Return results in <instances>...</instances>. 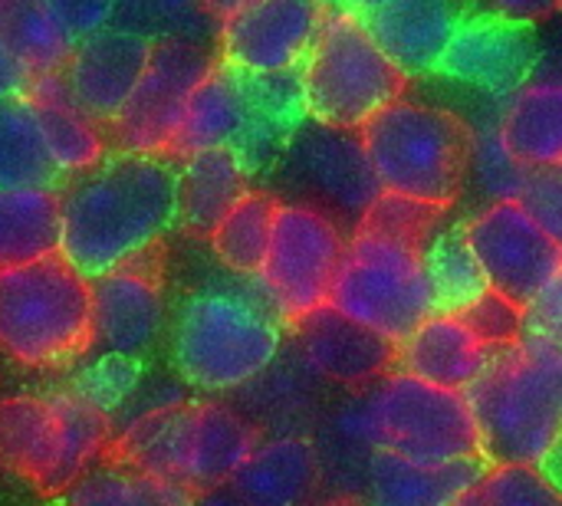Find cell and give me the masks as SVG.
Here are the masks:
<instances>
[{
  "label": "cell",
  "instance_id": "cell-45",
  "mask_svg": "<svg viewBox=\"0 0 562 506\" xmlns=\"http://www.w3.org/2000/svg\"><path fill=\"white\" fill-rule=\"evenodd\" d=\"M194 506H247L227 484L224 487H214V491H204L194 497Z\"/></svg>",
  "mask_w": 562,
  "mask_h": 506
},
{
  "label": "cell",
  "instance_id": "cell-23",
  "mask_svg": "<svg viewBox=\"0 0 562 506\" xmlns=\"http://www.w3.org/2000/svg\"><path fill=\"white\" fill-rule=\"evenodd\" d=\"M484 468L487 458L425 464L389 451H369L356 497L366 506H454Z\"/></svg>",
  "mask_w": 562,
  "mask_h": 506
},
{
  "label": "cell",
  "instance_id": "cell-20",
  "mask_svg": "<svg viewBox=\"0 0 562 506\" xmlns=\"http://www.w3.org/2000/svg\"><path fill=\"white\" fill-rule=\"evenodd\" d=\"M296 356L326 385L349 392L366 389L395 369V342L362 329L333 306H323L296 323Z\"/></svg>",
  "mask_w": 562,
  "mask_h": 506
},
{
  "label": "cell",
  "instance_id": "cell-26",
  "mask_svg": "<svg viewBox=\"0 0 562 506\" xmlns=\"http://www.w3.org/2000/svg\"><path fill=\"white\" fill-rule=\"evenodd\" d=\"M59 234L56 188H0V270L59 254Z\"/></svg>",
  "mask_w": 562,
  "mask_h": 506
},
{
  "label": "cell",
  "instance_id": "cell-18",
  "mask_svg": "<svg viewBox=\"0 0 562 506\" xmlns=\"http://www.w3.org/2000/svg\"><path fill=\"white\" fill-rule=\"evenodd\" d=\"M155 43L125 30L105 26L76 43L66 69L59 72L69 95L102 125H112L142 82Z\"/></svg>",
  "mask_w": 562,
  "mask_h": 506
},
{
  "label": "cell",
  "instance_id": "cell-25",
  "mask_svg": "<svg viewBox=\"0 0 562 506\" xmlns=\"http://www.w3.org/2000/svg\"><path fill=\"white\" fill-rule=\"evenodd\" d=\"M30 99L36 102L46 145L59 178H79L112 155L109 125L92 119L66 89L63 76H36L30 82Z\"/></svg>",
  "mask_w": 562,
  "mask_h": 506
},
{
  "label": "cell",
  "instance_id": "cell-28",
  "mask_svg": "<svg viewBox=\"0 0 562 506\" xmlns=\"http://www.w3.org/2000/svg\"><path fill=\"white\" fill-rule=\"evenodd\" d=\"M501 128L530 168L562 165V79L527 82L501 109Z\"/></svg>",
  "mask_w": 562,
  "mask_h": 506
},
{
  "label": "cell",
  "instance_id": "cell-44",
  "mask_svg": "<svg viewBox=\"0 0 562 506\" xmlns=\"http://www.w3.org/2000/svg\"><path fill=\"white\" fill-rule=\"evenodd\" d=\"M33 72L23 66V59L0 40V99H13L30 92Z\"/></svg>",
  "mask_w": 562,
  "mask_h": 506
},
{
  "label": "cell",
  "instance_id": "cell-36",
  "mask_svg": "<svg viewBox=\"0 0 562 506\" xmlns=\"http://www.w3.org/2000/svg\"><path fill=\"white\" fill-rule=\"evenodd\" d=\"M454 506H562V487L540 464H487Z\"/></svg>",
  "mask_w": 562,
  "mask_h": 506
},
{
  "label": "cell",
  "instance_id": "cell-24",
  "mask_svg": "<svg viewBox=\"0 0 562 506\" xmlns=\"http://www.w3.org/2000/svg\"><path fill=\"white\" fill-rule=\"evenodd\" d=\"M250 168L237 148H204L178 158V227L211 237L231 207L250 191Z\"/></svg>",
  "mask_w": 562,
  "mask_h": 506
},
{
  "label": "cell",
  "instance_id": "cell-19",
  "mask_svg": "<svg viewBox=\"0 0 562 506\" xmlns=\"http://www.w3.org/2000/svg\"><path fill=\"white\" fill-rule=\"evenodd\" d=\"M477 10V0H389L359 13L389 59L408 76L438 72L458 26Z\"/></svg>",
  "mask_w": 562,
  "mask_h": 506
},
{
  "label": "cell",
  "instance_id": "cell-9",
  "mask_svg": "<svg viewBox=\"0 0 562 506\" xmlns=\"http://www.w3.org/2000/svg\"><path fill=\"white\" fill-rule=\"evenodd\" d=\"M329 306L398 346L438 313L425 267V244L356 224L333 280Z\"/></svg>",
  "mask_w": 562,
  "mask_h": 506
},
{
  "label": "cell",
  "instance_id": "cell-40",
  "mask_svg": "<svg viewBox=\"0 0 562 506\" xmlns=\"http://www.w3.org/2000/svg\"><path fill=\"white\" fill-rule=\"evenodd\" d=\"M520 201L543 224V230L562 244V168H533Z\"/></svg>",
  "mask_w": 562,
  "mask_h": 506
},
{
  "label": "cell",
  "instance_id": "cell-7",
  "mask_svg": "<svg viewBox=\"0 0 562 506\" xmlns=\"http://www.w3.org/2000/svg\"><path fill=\"white\" fill-rule=\"evenodd\" d=\"M382 191L448 211L471 178V125L438 105L395 99L362 128Z\"/></svg>",
  "mask_w": 562,
  "mask_h": 506
},
{
  "label": "cell",
  "instance_id": "cell-46",
  "mask_svg": "<svg viewBox=\"0 0 562 506\" xmlns=\"http://www.w3.org/2000/svg\"><path fill=\"white\" fill-rule=\"evenodd\" d=\"M540 468H543V474H547L557 487H562V431L560 438L553 441V448L547 451V458L540 461Z\"/></svg>",
  "mask_w": 562,
  "mask_h": 506
},
{
  "label": "cell",
  "instance_id": "cell-34",
  "mask_svg": "<svg viewBox=\"0 0 562 506\" xmlns=\"http://www.w3.org/2000/svg\"><path fill=\"white\" fill-rule=\"evenodd\" d=\"M115 26H125L151 43L188 40L217 46L221 20L204 0H119Z\"/></svg>",
  "mask_w": 562,
  "mask_h": 506
},
{
  "label": "cell",
  "instance_id": "cell-2",
  "mask_svg": "<svg viewBox=\"0 0 562 506\" xmlns=\"http://www.w3.org/2000/svg\"><path fill=\"white\" fill-rule=\"evenodd\" d=\"M59 254L89 280L158 254L178 227V158L112 151L59 191Z\"/></svg>",
  "mask_w": 562,
  "mask_h": 506
},
{
  "label": "cell",
  "instance_id": "cell-3",
  "mask_svg": "<svg viewBox=\"0 0 562 506\" xmlns=\"http://www.w3.org/2000/svg\"><path fill=\"white\" fill-rule=\"evenodd\" d=\"M283 326L257 286L194 290L168 329L171 369L181 385L204 395L244 392L280 362Z\"/></svg>",
  "mask_w": 562,
  "mask_h": 506
},
{
  "label": "cell",
  "instance_id": "cell-43",
  "mask_svg": "<svg viewBox=\"0 0 562 506\" xmlns=\"http://www.w3.org/2000/svg\"><path fill=\"white\" fill-rule=\"evenodd\" d=\"M481 7L517 23H530V26L562 13V0H481Z\"/></svg>",
  "mask_w": 562,
  "mask_h": 506
},
{
  "label": "cell",
  "instance_id": "cell-1",
  "mask_svg": "<svg viewBox=\"0 0 562 506\" xmlns=\"http://www.w3.org/2000/svg\"><path fill=\"white\" fill-rule=\"evenodd\" d=\"M316 441L326 481L339 474L342 487H359L369 451H389L425 464L484 458L468 392L431 385L402 369L385 372L366 389H352L319 421Z\"/></svg>",
  "mask_w": 562,
  "mask_h": 506
},
{
  "label": "cell",
  "instance_id": "cell-37",
  "mask_svg": "<svg viewBox=\"0 0 562 506\" xmlns=\"http://www.w3.org/2000/svg\"><path fill=\"white\" fill-rule=\"evenodd\" d=\"M145 385V366L135 356H119V352H99L95 359L82 362L72 379H69V392H76L82 402H89L92 408L105 412L109 418L119 415L122 408H128L135 402V395Z\"/></svg>",
  "mask_w": 562,
  "mask_h": 506
},
{
  "label": "cell",
  "instance_id": "cell-21",
  "mask_svg": "<svg viewBox=\"0 0 562 506\" xmlns=\"http://www.w3.org/2000/svg\"><path fill=\"white\" fill-rule=\"evenodd\" d=\"M326 464L313 435H267L227 484L247 506H313Z\"/></svg>",
  "mask_w": 562,
  "mask_h": 506
},
{
  "label": "cell",
  "instance_id": "cell-42",
  "mask_svg": "<svg viewBox=\"0 0 562 506\" xmlns=\"http://www.w3.org/2000/svg\"><path fill=\"white\" fill-rule=\"evenodd\" d=\"M524 333L562 342V270L543 286V293L524 310Z\"/></svg>",
  "mask_w": 562,
  "mask_h": 506
},
{
  "label": "cell",
  "instance_id": "cell-47",
  "mask_svg": "<svg viewBox=\"0 0 562 506\" xmlns=\"http://www.w3.org/2000/svg\"><path fill=\"white\" fill-rule=\"evenodd\" d=\"M207 7H211V13L217 16V20H227L231 13H237L240 7H247L250 0H204Z\"/></svg>",
  "mask_w": 562,
  "mask_h": 506
},
{
  "label": "cell",
  "instance_id": "cell-8",
  "mask_svg": "<svg viewBox=\"0 0 562 506\" xmlns=\"http://www.w3.org/2000/svg\"><path fill=\"white\" fill-rule=\"evenodd\" d=\"M109 441L112 418L69 389L0 398V468L40 494H66Z\"/></svg>",
  "mask_w": 562,
  "mask_h": 506
},
{
  "label": "cell",
  "instance_id": "cell-49",
  "mask_svg": "<svg viewBox=\"0 0 562 506\" xmlns=\"http://www.w3.org/2000/svg\"><path fill=\"white\" fill-rule=\"evenodd\" d=\"M313 506H366L359 497H333V501H319V504H313Z\"/></svg>",
  "mask_w": 562,
  "mask_h": 506
},
{
  "label": "cell",
  "instance_id": "cell-22",
  "mask_svg": "<svg viewBox=\"0 0 562 506\" xmlns=\"http://www.w3.org/2000/svg\"><path fill=\"white\" fill-rule=\"evenodd\" d=\"M494 352L461 313H431L395 346V369L441 389L468 392L487 372Z\"/></svg>",
  "mask_w": 562,
  "mask_h": 506
},
{
  "label": "cell",
  "instance_id": "cell-29",
  "mask_svg": "<svg viewBox=\"0 0 562 506\" xmlns=\"http://www.w3.org/2000/svg\"><path fill=\"white\" fill-rule=\"evenodd\" d=\"M46 132L30 92L0 99V188H56Z\"/></svg>",
  "mask_w": 562,
  "mask_h": 506
},
{
  "label": "cell",
  "instance_id": "cell-30",
  "mask_svg": "<svg viewBox=\"0 0 562 506\" xmlns=\"http://www.w3.org/2000/svg\"><path fill=\"white\" fill-rule=\"evenodd\" d=\"M0 40L23 59L33 79L59 76L79 43L46 0H0Z\"/></svg>",
  "mask_w": 562,
  "mask_h": 506
},
{
  "label": "cell",
  "instance_id": "cell-27",
  "mask_svg": "<svg viewBox=\"0 0 562 506\" xmlns=\"http://www.w3.org/2000/svg\"><path fill=\"white\" fill-rule=\"evenodd\" d=\"M319 382L323 379L293 352V362H277L244 389L250 392V408L244 415L260 428V435H310V425L326 418V412H319Z\"/></svg>",
  "mask_w": 562,
  "mask_h": 506
},
{
  "label": "cell",
  "instance_id": "cell-16",
  "mask_svg": "<svg viewBox=\"0 0 562 506\" xmlns=\"http://www.w3.org/2000/svg\"><path fill=\"white\" fill-rule=\"evenodd\" d=\"M540 66V40L530 23L477 7L454 33L438 72L491 99H510Z\"/></svg>",
  "mask_w": 562,
  "mask_h": 506
},
{
  "label": "cell",
  "instance_id": "cell-10",
  "mask_svg": "<svg viewBox=\"0 0 562 506\" xmlns=\"http://www.w3.org/2000/svg\"><path fill=\"white\" fill-rule=\"evenodd\" d=\"M303 89L313 119L362 128L405 95L408 76L389 59L352 7H329L303 63Z\"/></svg>",
  "mask_w": 562,
  "mask_h": 506
},
{
  "label": "cell",
  "instance_id": "cell-41",
  "mask_svg": "<svg viewBox=\"0 0 562 506\" xmlns=\"http://www.w3.org/2000/svg\"><path fill=\"white\" fill-rule=\"evenodd\" d=\"M53 13L63 20V26L82 40L89 33H99L115 23V3L119 0H46Z\"/></svg>",
  "mask_w": 562,
  "mask_h": 506
},
{
  "label": "cell",
  "instance_id": "cell-38",
  "mask_svg": "<svg viewBox=\"0 0 562 506\" xmlns=\"http://www.w3.org/2000/svg\"><path fill=\"white\" fill-rule=\"evenodd\" d=\"M441 214H445L441 207H431V204H422V201L382 191L379 201L369 207V214L359 224H369V227L408 237L415 244H428L435 237V230L441 227Z\"/></svg>",
  "mask_w": 562,
  "mask_h": 506
},
{
  "label": "cell",
  "instance_id": "cell-31",
  "mask_svg": "<svg viewBox=\"0 0 562 506\" xmlns=\"http://www.w3.org/2000/svg\"><path fill=\"white\" fill-rule=\"evenodd\" d=\"M59 506H194V494L112 458L92 464L66 494H59Z\"/></svg>",
  "mask_w": 562,
  "mask_h": 506
},
{
  "label": "cell",
  "instance_id": "cell-48",
  "mask_svg": "<svg viewBox=\"0 0 562 506\" xmlns=\"http://www.w3.org/2000/svg\"><path fill=\"white\" fill-rule=\"evenodd\" d=\"M382 3H389V0H349V7H352L356 13H369V10H375V7H382Z\"/></svg>",
  "mask_w": 562,
  "mask_h": 506
},
{
  "label": "cell",
  "instance_id": "cell-15",
  "mask_svg": "<svg viewBox=\"0 0 562 506\" xmlns=\"http://www.w3.org/2000/svg\"><path fill=\"white\" fill-rule=\"evenodd\" d=\"M326 10L319 0H250L221 20L217 56L250 76L303 69Z\"/></svg>",
  "mask_w": 562,
  "mask_h": 506
},
{
  "label": "cell",
  "instance_id": "cell-12",
  "mask_svg": "<svg viewBox=\"0 0 562 506\" xmlns=\"http://www.w3.org/2000/svg\"><path fill=\"white\" fill-rule=\"evenodd\" d=\"M346 244L349 240L329 211L306 201H280L267 260L250 283L286 326H296L329 306Z\"/></svg>",
  "mask_w": 562,
  "mask_h": 506
},
{
  "label": "cell",
  "instance_id": "cell-4",
  "mask_svg": "<svg viewBox=\"0 0 562 506\" xmlns=\"http://www.w3.org/2000/svg\"><path fill=\"white\" fill-rule=\"evenodd\" d=\"M260 438V428L244 412L207 398H181L175 405L132 415L112 441V458L165 477L198 497L231 484Z\"/></svg>",
  "mask_w": 562,
  "mask_h": 506
},
{
  "label": "cell",
  "instance_id": "cell-11",
  "mask_svg": "<svg viewBox=\"0 0 562 506\" xmlns=\"http://www.w3.org/2000/svg\"><path fill=\"white\" fill-rule=\"evenodd\" d=\"M270 178L293 201L329 211L339 224H359L379 201L382 184L359 128H342L306 115L286 138Z\"/></svg>",
  "mask_w": 562,
  "mask_h": 506
},
{
  "label": "cell",
  "instance_id": "cell-32",
  "mask_svg": "<svg viewBox=\"0 0 562 506\" xmlns=\"http://www.w3.org/2000/svg\"><path fill=\"white\" fill-rule=\"evenodd\" d=\"M277 207H280V198L273 191L250 188L231 207V214L214 227V234L207 240H211L217 263L227 273H234L240 280H257V273L267 260V250H270Z\"/></svg>",
  "mask_w": 562,
  "mask_h": 506
},
{
  "label": "cell",
  "instance_id": "cell-52",
  "mask_svg": "<svg viewBox=\"0 0 562 506\" xmlns=\"http://www.w3.org/2000/svg\"><path fill=\"white\" fill-rule=\"evenodd\" d=\"M560 168H562V165H560Z\"/></svg>",
  "mask_w": 562,
  "mask_h": 506
},
{
  "label": "cell",
  "instance_id": "cell-14",
  "mask_svg": "<svg viewBox=\"0 0 562 506\" xmlns=\"http://www.w3.org/2000/svg\"><path fill=\"white\" fill-rule=\"evenodd\" d=\"M464 230L491 280V290L524 310L562 270V244L543 230L524 201H491L464 221Z\"/></svg>",
  "mask_w": 562,
  "mask_h": 506
},
{
  "label": "cell",
  "instance_id": "cell-33",
  "mask_svg": "<svg viewBox=\"0 0 562 506\" xmlns=\"http://www.w3.org/2000/svg\"><path fill=\"white\" fill-rule=\"evenodd\" d=\"M425 267L438 313H468L491 293V280L468 240L464 224H441L425 244Z\"/></svg>",
  "mask_w": 562,
  "mask_h": 506
},
{
  "label": "cell",
  "instance_id": "cell-50",
  "mask_svg": "<svg viewBox=\"0 0 562 506\" xmlns=\"http://www.w3.org/2000/svg\"><path fill=\"white\" fill-rule=\"evenodd\" d=\"M323 7H349V0H319Z\"/></svg>",
  "mask_w": 562,
  "mask_h": 506
},
{
  "label": "cell",
  "instance_id": "cell-35",
  "mask_svg": "<svg viewBox=\"0 0 562 506\" xmlns=\"http://www.w3.org/2000/svg\"><path fill=\"white\" fill-rule=\"evenodd\" d=\"M533 168L517 158L501 128V112L491 122L471 128V178L474 188L491 201H520Z\"/></svg>",
  "mask_w": 562,
  "mask_h": 506
},
{
  "label": "cell",
  "instance_id": "cell-17",
  "mask_svg": "<svg viewBox=\"0 0 562 506\" xmlns=\"http://www.w3.org/2000/svg\"><path fill=\"white\" fill-rule=\"evenodd\" d=\"M168 329L158 254L92 280V349L145 359Z\"/></svg>",
  "mask_w": 562,
  "mask_h": 506
},
{
  "label": "cell",
  "instance_id": "cell-13",
  "mask_svg": "<svg viewBox=\"0 0 562 506\" xmlns=\"http://www.w3.org/2000/svg\"><path fill=\"white\" fill-rule=\"evenodd\" d=\"M217 46L165 40L155 43L148 69L122 115L109 125L112 148L142 155H171L184 109L198 82L217 66Z\"/></svg>",
  "mask_w": 562,
  "mask_h": 506
},
{
  "label": "cell",
  "instance_id": "cell-39",
  "mask_svg": "<svg viewBox=\"0 0 562 506\" xmlns=\"http://www.w3.org/2000/svg\"><path fill=\"white\" fill-rule=\"evenodd\" d=\"M471 326H474V333L484 339V342H491L494 349H504V346H510L514 339H520L524 336V306H517V303H510L507 296H501L497 290H491L487 296H481L468 313H461Z\"/></svg>",
  "mask_w": 562,
  "mask_h": 506
},
{
  "label": "cell",
  "instance_id": "cell-51",
  "mask_svg": "<svg viewBox=\"0 0 562 506\" xmlns=\"http://www.w3.org/2000/svg\"><path fill=\"white\" fill-rule=\"evenodd\" d=\"M477 7H481V0H477Z\"/></svg>",
  "mask_w": 562,
  "mask_h": 506
},
{
  "label": "cell",
  "instance_id": "cell-6",
  "mask_svg": "<svg viewBox=\"0 0 562 506\" xmlns=\"http://www.w3.org/2000/svg\"><path fill=\"white\" fill-rule=\"evenodd\" d=\"M92 349V280L63 254L0 270V356L56 369Z\"/></svg>",
  "mask_w": 562,
  "mask_h": 506
},
{
  "label": "cell",
  "instance_id": "cell-5",
  "mask_svg": "<svg viewBox=\"0 0 562 506\" xmlns=\"http://www.w3.org/2000/svg\"><path fill=\"white\" fill-rule=\"evenodd\" d=\"M487 464H540L562 431V342L524 333L468 389Z\"/></svg>",
  "mask_w": 562,
  "mask_h": 506
}]
</instances>
